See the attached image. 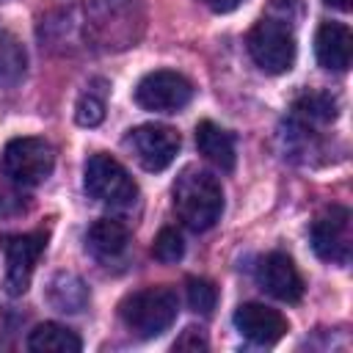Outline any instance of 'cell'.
Instances as JSON below:
<instances>
[{"instance_id": "13", "label": "cell", "mask_w": 353, "mask_h": 353, "mask_svg": "<svg viewBox=\"0 0 353 353\" xmlns=\"http://www.w3.org/2000/svg\"><path fill=\"white\" fill-rule=\"evenodd\" d=\"M314 52L323 69L345 72L353 58V36L342 22H323L314 36Z\"/></svg>"}, {"instance_id": "9", "label": "cell", "mask_w": 353, "mask_h": 353, "mask_svg": "<svg viewBox=\"0 0 353 353\" xmlns=\"http://www.w3.org/2000/svg\"><path fill=\"white\" fill-rule=\"evenodd\" d=\"M124 146L146 171H163L174 163L179 152V132L168 124H141L130 130Z\"/></svg>"}, {"instance_id": "2", "label": "cell", "mask_w": 353, "mask_h": 353, "mask_svg": "<svg viewBox=\"0 0 353 353\" xmlns=\"http://www.w3.org/2000/svg\"><path fill=\"white\" fill-rule=\"evenodd\" d=\"M179 312V298L171 287L160 284V287H146L138 292H130L121 303H119V314L121 323L141 339H152L160 336Z\"/></svg>"}, {"instance_id": "11", "label": "cell", "mask_w": 353, "mask_h": 353, "mask_svg": "<svg viewBox=\"0 0 353 353\" xmlns=\"http://www.w3.org/2000/svg\"><path fill=\"white\" fill-rule=\"evenodd\" d=\"M256 284L276 301L287 303H295L303 295V279L295 262L281 251H270L256 262Z\"/></svg>"}, {"instance_id": "22", "label": "cell", "mask_w": 353, "mask_h": 353, "mask_svg": "<svg viewBox=\"0 0 353 353\" xmlns=\"http://www.w3.org/2000/svg\"><path fill=\"white\" fill-rule=\"evenodd\" d=\"M74 119L80 127H97L105 119V102L94 91H85L74 105Z\"/></svg>"}, {"instance_id": "23", "label": "cell", "mask_w": 353, "mask_h": 353, "mask_svg": "<svg viewBox=\"0 0 353 353\" xmlns=\"http://www.w3.org/2000/svg\"><path fill=\"white\" fill-rule=\"evenodd\" d=\"M174 350H207V336L201 328H185L182 336L174 342Z\"/></svg>"}, {"instance_id": "1", "label": "cell", "mask_w": 353, "mask_h": 353, "mask_svg": "<svg viewBox=\"0 0 353 353\" xmlns=\"http://www.w3.org/2000/svg\"><path fill=\"white\" fill-rule=\"evenodd\" d=\"M174 212L179 221L193 229L204 232L215 226L223 212V188L221 182L201 168H185L174 182Z\"/></svg>"}, {"instance_id": "3", "label": "cell", "mask_w": 353, "mask_h": 353, "mask_svg": "<svg viewBox=\"0 0 353 353\" xmlns=\"http://www.w3.org/2000/svg\"><path fill=\"white\" fill-rule=\"evenodd\" d=\"M116 19H143L138 0H91L85 6V30L91 41H97L105 50H124L141 33L138 25Z\"/></svg>"}, {"instance_id": "19", "label": "cell", "mask_w": 353, "mask_h": 353, "mask_svg": "<svg viewBox=\"0 0 353 353\" xmlns=\"http://www.w3.org/2000/svg\"><path fill=\"white\" fill-rule=\"evenodd\" d=\"M295 113L312 121H331L336 116V105L328 94H303L295 102Z\"/></svg>"}, {"instance_id": "14", "label": "cell", "mask_w": 353, "mask_h": 353, "mask_svg": "<svg viewBox=\"0 0 353 353\" xmlns=\"http://www.w3.org/2000/svg\"><path fill=\"white\" fill-rule=\"evenodd\" d=\"M127 243H130V232L121 221L116 218H99L91 223L88 234H85V245L94 256L99 259H116L127 251Z\"/></svg>"}, {"instance_id": "5", "label": "cell", "mask_w": 353, "mask_h": 353, "mask_svg": "<svg viewBox=\"0 0 353 353\" xmlns=\"http://www.w3.org/2000/svg\"><path fill=\"white\" fill-rule=\"evenodd\" d=\"M85 193L110 207H130L138 199V185L127 168L110 154H91L83 168Z\"/></svg>"}, {"instance_id": "15", "label": "cell", "mask_w": 353, "mask_h": 353, "mask_svg": "<svg viewBox=\"0 0 353 353\" xmlns=\"http://www.w3.org/2000/svg\"><path fill=\"white\" fill-rule=\"evenodd\" d=\"M196 146L221 171H232L234 168V157H237L234 154V138L223 127H218L215 121H199V127H196Z\"/></svg>"}, {"instance_id": "17", "label": "cell", "mask_w": 353, "mask_h": 353, "mask_svg": "<svg viewBox=\"0 0 353 353\" xmlns=\"http://www.w3.org/2000/svg\"><path fill=\"white\" fill-rule=\"evenodd\" d=\"M28 347L33 353H77L83 347V342L72 328H66L61 323H41L30 331Z\"/></svg>"}, {"instance_id": "24", "label": "cell", "mask_w": 353, "mask_h": 353, "mask_svg": "<svg viewBox=\"0 0 353 353\" xmlns=\"http://www.w3.org/2000/svg\"><path fill=\"white\" fill-rule=\"evenodd\" d=\"M240 3H243V0H204V6L212 8V11H218V14H229V11H234Z\"/></svg>"}, {"instance_id": "18", "label": "cell", "mask_w": 353, "mask_h": 353, "mask_svg": "<svg viewBox=\"0 0 353 353\" xmlns=\"http://www.w3.org/2000/svg\"><path fill=\"white\" fill-rule=\"evenodd\" d=\"M28 55L17 36L3 33L0 36V85H17L25 74Z\"/></svg>"}, {"instance_id": "21", "label": "cell", "mask_w": 353, "mask_h": 353, "mask_svg": "<svg viewBox=\"0 0 353 353\" xmlns=\"http://www.w3.org/2000/svg\"><path fill=\"white\" fill-rule=\"evenodd\" d=\"M188 303H190L193 312L210 314V312L215 309V303H218V290H215V284L207 281V279L190 276V279H188Z\"/></svg>"}, {"instance_id": "20", "label": "cell", "mask_w": 353, "mask_h": 353, "mask_svg": "<svg viewBox=\"0 0 353 353\" xmlns=\"http://www.w3.org/2000/svg\"><path fill=\"white\" fill-rule=\"evenodd\" d=\"M152 254H154V259H157V262H165V265L179 262V259H182V254H185L182 234H179L176 229H171V226L160 229V232H157V237H154Z\"/></svg>"}, {"instance_id": "7", "label": "cell", "mask_w": 353, "mask_h": 353, "mask_svg": "<svg viewBox=\"0 0 353 353\" xmlns=\"http://www.w3.org/2000/svg\"><path fill=\"white\" fill-rule=\"evenodd\" d=\"M193 99V85L185 74L171 69H157L141 77L135 85V102L152 113H176Z\"/></svg>"}, {"instance_id": "10", "label": "cell", "mask_w": 353, "mask_h": 353, "mask_svg": "<svg viewBox=\"0 0 353 353\" xmlns=\"http://www.w3.org/2000/svg\"><path fill=\"white\" fill-rule=\"evenodd\" d=\"M47 245V237L41 232L30 234H6L3 237V251H6V290L8 295H22L30 287L33 268Z\"/></svg>"}, {"instance_id": "8", "label": "cell", "mask_w": 353, "mask_h": 353, "mask_svg": "<svg viewBox=\"0 0 353 353\" xmlns=\"http://www.w3.org/2000/svg\"><path fill=\"white\" fill-rule=\"evenodd\" d=\"M350 245H353L350 210L331 204L312 223V248L320 259H325L331 265H347L350 262Z\"/></svg>"}, {"instance_id": "16", "label": "cell", "mask_w": 353, "mask_h": 353, "mask_svg": "<svg viewBox=\"0 0 353 353\" xmlns=\"http://www.w3.org/2000/svg\"><path fill=\"white\" fill-rule=\"evenodd\" d=\"M47 303L55 312L77 314L88 306V287L74 273H55L47 284Z\"/></svg>"}, {"instance_id": "6", "label": "cell", "mask_w": 353, "mask_h": 353, "mask_svg": "<svg viewBox=\"0 0 353 353\" xmlns=\"http://www.w3.org/2000/svg\"><path fill=\"white\" fill-rule=\"evenodd\" d=\"M55 165V152L44 138H14L3 152L6 176L14 185L33 188L41 185Z\"/></svg>"}, {"instance_id": "12", "label": "cell", "mask_w": 353, "mask_h": 353, "mask_svg": "<svg viewBox=\"0 0 353 353\" xmlns=\"http://www.w3.org/2000/svg\"><path fill=\"white\" fill-rule=\"evenodd\" d=\"M234 328L254 345H273L287 334V317L265 303H243L234 312Z\"/></svg>"}, {"instance_id": "4", "label": "cell", "mask_w": 353, "mask_h": 353, "mask_svg": "<svg viewBox=\"0 0 353 353\" xmlns=\"http://www.w3.org/2000/svg\"><path fill=\"white\" fill-rule=\"evenodd\" d=\"M248 52L268 74H284L295 63V36L284 19L265 17L248 30Z\"/></svg>"}, {"instance_id": "25", "label": "cell", "mask_w": 353, "mask_h": 353, "mask_svg": "<svg viewBox=\"0 0 353 353\" xmlns=\"http://www.w3.org/2000/svg\"><path fill=\"white\" fill-rule=\"evenodd\" d=\"M328 6H334V8H339V11H350V0H325Z\"/></svg>"}]
</instances>
